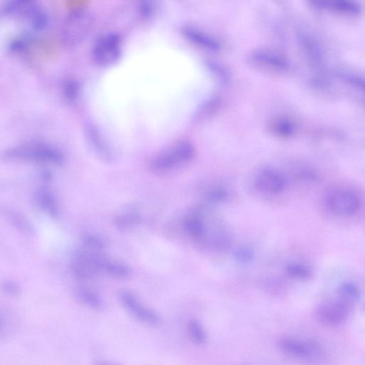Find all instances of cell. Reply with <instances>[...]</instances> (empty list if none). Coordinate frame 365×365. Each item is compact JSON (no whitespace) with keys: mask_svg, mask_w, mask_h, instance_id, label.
<instances>
[{"mask_svg":"<svg viewBox=\"0 0 365 365\" xmlns=\"http://www.w3.org/2000/svg\"><path fill=\"white\" fill-rule=\"evenodd\" d=\"M12 317L0 309V340L8 337L12 331Z\"/></svg>","mask_w":365,"mask_h":365,"instance_id":"obj_24","label":"cell"},{"mask_svg":"<svg viewBox=\"0 0 365 365\" xmlns=\"http://www.w3.org/2000/svg\"><path fill=\"white\" fill-rule=\"evenodd\" d=\"M156 6L153 2H144L140 6V12L146 18H150L155 13Z\"/></svg>","mask_w":365,"mask_h":365,"instance_id":"obj_29","label":"cell"},{"mask_svg":"<svg viewBox=\"0 0 365 365\" xmlns=\"http://www.w3.org/2000/svg\"><path fill=\"white\" fill-rule=\"evenodd\" d=\"M98 365H113V364L104 362V363H100V364H99Z\"/></svg>","mask_w":365,"mask_h":365,"instance_id":"obj_30","label":"cell"},{"mask_svg":"<svg viewBox=\"0 0 365 365\" xmlns=\"http://www.w3.org/2000/svg\"><path fill=\"white\" fill-rule=\"evenodd\" d=\"M339 297L352 304L359 296V291L352 283H344L339 288Z\"/></svg>","mask_w":365,"mask_h":365,"instance_id":"obj_21","label":"cell"},{"mask_svg":"<svg viewBox=\"0 0 365 365\" xmlns=\"http://www.w3.org/2000/svg\"><path fill=\"white\" fill-rule=\"evenodd\" d=\"M190 339L194 343L201 345L207 340L206 333L203 326L197 319H191L187 326Z\"/></svg>","mask_w":365,"mask_h":365,"instance_id":"obj_19","label":"cell"},{"mask_svg":"<svg viewBox=\"0 0 365 365\" xmlns=\"http://www.w3.org/2000/svg\"><path fill=\"white\" fill-rule=\"evenodd\" d=\"M142 220V214L135 207L126 208L117 215L114 222L119 230L124 231L128 228L139 224Z\"/></svg>","mask_w":365,"mask_h":365,"instance_id":"obj_16","label":"cell"},{"mask_svg":"<svg viewBox=\"0 0 365 365\" xmlns=\"http://www.w3.org/2000/svg\"><path fill=\"white\" fill-rule=\"evenodd\" d=\"M251 60L258 66L272 70L284 71L288 68V62L284 57L267 50L253 53Z\"/></svg>","mask_w":365,"mask_h":365,"instance_id":"obj_13","label":"cell"},{"mask_svg":"<svg viewBox=\"0 0 365 365\" xmlns=\"http://www.w3.org/2000/svg\"><path fill=\"white\" fill-rule=\"evenodd\" d=\"M230 196V192L225 188L219 187L208 191L206 194V199L210 203L217 204L227 201Z\"/></svg>","mask_w":365,"mask_h":365,"instance_id":"obj_23","label":"cell"},{"mask_svg":"<svg viewBox=\"0 0 365 365\" xmlns=\"http://www.w3.org/2000/svg\"><path fill=\"white\" fill-rule=\"evenodd\" d=\"M79 300L84 305L94 310H101L104 303L101 297L93 290L81 288L77 292Z\"/></svg>","mask_w":365,"mask_h":365,"instance_id":"obj_17","label":"cell"},{"mask_svg":"<svg viewBox=\"0 0 365 365\" xmlns=\"http://www.w3.org/2000/svg\"><path fill=\"white\" fill-rule=\"evenodd\" d=\"M253 184L260 193L279 195L286 190L287 179L281 171L272 168H265L257 173Z\"/></svg>","mask_w":365,"mask_h":365,"instance_id":"obj_8","label":"cell"},{"mask_svg":"<svg viewBox=\"0 0 365 365\" xmlns=\"http://www.w3.org/2000/svg\"><path fill=\"white\" fill-rule=\"evenodd\" d=\"M352 303L340 298L331 300L319 305L316 316L319 322L328 326L343 324L350 313Z\"/></svg>","mask_w":365,"mask_h":365,"instance_id":"obj_7","label":"cell"},{"mask_svg":"<svg viewBox=\"0 0 365 365\" xmlns=\"http://www.w3.org/2000/svg\"><path fill=\"white\" fill-rule=\"evenodd\" d=\"M83 241L85 247L91 252L99 253L105 248L103 239L95 234H86L83 237Z\"/></svg>","mask_w":365,"mask_h":365,"instance_id":"obj_22","label":"cell"},{"mask_svg":"<svg viewBox=\"0 0 365 365\" xmlns=\"http://www.w3.org/2000/svg\"><path fill=\"white\" fill-rule=\"evenodd\" d=\"M273 130L280 136L288 137L292 135L294 126L289 121L282 119L274 124Z\"/></svg>","mask_w":365,"mask_h":365,"instance_id":"obj_25","label":"cell"},{"mask_svg":"<svg viewBox=\"0 0 365 365\" xmlns=\"http://www.w3.org/2000/svg\"><path fill=\"white\" fill-rule=\"evenodd\" d=\"M93 23V16L88 10H73L64 21L61 31L62 40L68 46L80 44L90 33Z\"/></svg>","mask_w":365,"mask_h":365,"instance_id":"obj_3","label":"cell"},{"mask_svg":"<svg viewBox=\"0 0 365 365\" xmlns=\"http://www.w3.org/2000/svg\"><path fill=\"white\" fill-rule=\"evenodd\" d=\"M86 132L89 145L97 155L105 161H113L114 152L99 130L93 125L88 124Z\"/></svg>","mask_w":365,"mask_h":365,"instance_id":"obj_12","label":"cell"},{"mask_svg":"<svg viewBox=\"0 0 365 365\" xmlns=\"http://www.w3.org/2000/svg\"><path fill=\"white\" fill-rule=\"evenodd\" d=\"M8 155L13 157L33 159L55 163H60L62 161V157L59 152L52 147L41 145L17 147L10 151Z\"/></svg>","mask_w":365,"mask_h":365,"instance_id":"obj_10","label":"cell"},{"mask_svg":"<svg viewBox=\"0 0 365 365\" xmlns=\"http://www.w3.org/2000/svg\"><path fill=\"white\" fill-rule=\"evenodd\" d=\"M328 209L333 214L344 218L354 216L360 210L361 201L359 195L348 189H336L325 198Z\"/></svg>","mask_w":365,"mask_h":365,"instance_id":"obj_4","label":"cell"},{"mask_svg":"<svg viewBox=\"0 0 365 365\" xmlns=\"http://www.w3.org/2000/svg\"><path fill=\"white\" fill-rule=\"evenodd\" d=\"M279 347L287 355L306 360H314L321 355V348L314 341H298L293 339L280 340Z\"/></svg>","mask_w":365,"mask_h":365,"instance_id":"obj_9","label":"cell"},{"mask_svg":"<svg viewBox=\"0 0 365 365\" xmlns=\"http://www.w3.org/2000/svg\"><path fill=\"white\" fill-rule=\"evenodd\" d=\"M182 33L190 41L199 47L210 50H218L220 45L218 41L209 34L191 26H185L182 28Z\"/></svg>","mask_w":365,"mask_h":365,"instance_id":"obj_15","label":"cell"},{"mask_svg":"<svg viewBox=\"0 0 365 365\" xmlns=\"http://www.w3.org/2000/svg\"><path fill=\"white\" fill-rule=\"evenodd\" d=\"M93 263L97 272L116 279L124 280L131 277V270L126 264L109 259L100 253H93Z\"/></svg>","mask_w":365,"mask_h":365,"instance_id":"obj_11","label":"cell"},{"mask_svg":"<svg viewBox=\"0 0 365 365\" xmlns=\"http://www.w3.org/2000/svg\"><path fill=\"white\" fill-rule=\"evenodd\" d=\"M63 91L65 97L69 100H74L79 93V85L77 81L69 79L63 86Z\"/></svg>","mask_w":365,"mask_h":365,"instance_id":"obj_26","label":"cell"},{"mask_svg":"<svg viewBox=\"0 0 365 365\" xmlns=\"http://www.w3.org/2000/svg\"><path fill=\"white\" fill-rule=\"evenodd\" d=\"M120 300L126 310L140 322L152 327L161 324L160 315L145 305L135 294L130 291H122Z\"/></svg>","mask_w":365,"mask_h":365,"instance_id":"obj_6","label":"cell"},{"mask_svg":"<svg viewBox=\"0 0 365 365\" xmlns=\"http://www.w3.org/2000/svg\"><path fill=\"white\" fill-rule=\"evenodd\" d=\"M319 8H328L335 11L346 13H357L359 11L358 6L351 2H315Z\"/></svg>","mask_w":365,"mask_h":365,"instance_id":"obj_20","label":"cell"},{"mask_svg":"<svg viewBox=\"0 0 365 365\" xmlns=\"http://www.w3.org/2000/svg\"><path fill=\"white\" fill-rule=\"evenodd\" d=\"M235 259L241 263H250L255 259V253L248 247H241L234 253Z\"/></svg>","mask_w":365,"mask_h":365,"instance_id":"obj_27","label":"cell"},{"mask_svg":"<svg viewBox=\"0 0 365 365\" xmlns=\"http://www.w3.org/2000/svg\"><path fill=\"white\" fill-rule=\"evenodd\" d=\"M195 154V148L192 143L179 141L157 154L150 163V168L154 173H167L189 164Z\"/></svg>","mask_w":365,"mask_h":365,"instance_id":"obj_2","label":"cell"},{"mask_svg":"<svg viewBox=\"0 0 365 365\" xmlns=\"http://www.w3.org/2000/svg\"><path fill=\"white\" fill-rule=\"evenodd\" d=\"M94 61L101 67H110L117 63L121 55V39L114 33L100 36L93 48Z\"/></svg>","mask_w":365,"mask_h":365,"instance_id":"obj_5","label":"cell"},{"mask_svg":"<svg viewBox=\"0 0 365 365\" xmlns=\"http://www.w3.org/2000/svg\"><path fill=\"white\" fill-rule=\"evenodd\" d=\"M30 39L31 38L28 35L18 37L11 41L10 44L11 51L13 52H19L24 50L30 41Z\"/></svg>","mask_w":365,"mask_h":365,"instance_id":"obj_28","label":"cell"},{"mask_svg":"<svg viewBox=\"0 0 365 365\" xmlns=\"http://www.w3.org/2000/svg\"><path fill=\"white\" fill-rule=\"evenodd\" d=\"M182 227L194 243L215 251H225L232 244V237L227 227L202 208L189 212L182 220Z\"/></svg>","mask_w":365,"mask_h":365,"instance_id":"obj_1","label":"cell"},{"mask_svg":"<svg viewBox=\"0 0 365 365\" xmlns=\"http://www.w3.org/2000/svg\"><path fill=\"white\" fill-rule=\"evenodd\" d=\"M286 270L288 275L294 279L307 280L312 276L310 268L300 263H290L286 265Z\"/></svg>","mask_w":365,"mask_h":365,"instance_id":"obj_18","label":"cell"},{"mask_svg":"<svg viewBox=\"0 0 365 365\" xmlns=\"http://www.w3.org/2000/svg\"><path fill=\"white\" fill-rule=\"evenodd\" d=\"M39 10L37 4L32 0H11L3 7V12L6 15L25 18L28 22Z\"/></svg>","mask_w":365,"mask_h":365,"instance_id":"obj_14","label":"cell"}]
</instances>
